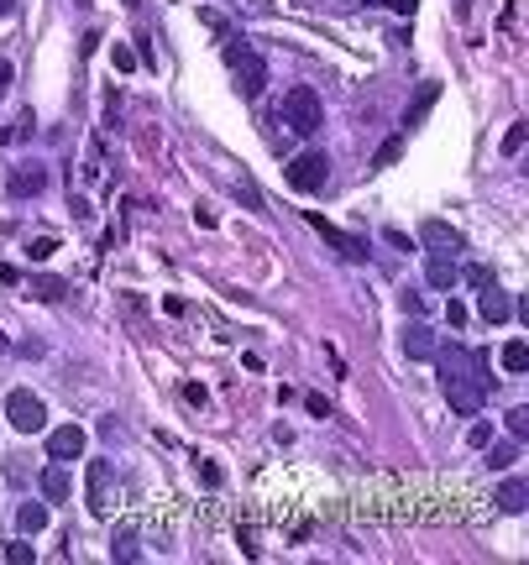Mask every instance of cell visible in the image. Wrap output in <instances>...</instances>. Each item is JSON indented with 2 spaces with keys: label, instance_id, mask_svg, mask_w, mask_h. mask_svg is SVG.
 <instances>
[{
  "label": "cell",
  "instance_id": "cell-1",
  "mask_svg": "<svg viewBox=\"0 0 529 565\" xmlns=\"http://www.w3.org/2000/svg\"><path fill=\"white\" fill-rule=\"evenodd\" d=\"M435 372H440V393H445V403H451V413L477 419L482 403H487V387H493V377H487V356L451 341L445 351H435Z\"/></svg>",
  "mask_w": 529,
  "mask_h": 565
},
{
  "label": "cell",
  "instance_id": "cell-2",
  "mask_svg": "<svg viewBox=\"0 0 529 565\" xmlns=\"http://www.w3.org/2000/svg\"><path fill=\"white\" fill-rule=\"evenodd\" d=\"M226 63L236 69V94H241L246 105L262 100V89H268V58L252 52L241 37H226Z\"/></svg>",
  "mask_w": 529,
  "mask_h": 565
},
{
  "label": "cell",
  "instance_id": "cell-3",
  "mask_svg": "<svg viewBox=\"0 0 529 565\" xmlns=\"http://www.w3.org/2000/svg\"><path fill=\"white\" fill-rule=\"evenodd\" d=\"M283 126L288 131H299V137H314V131L325 126V105H320V94H314L309 84H294V89H283Z\"/></svg>",
  "mask_w": 529,
  "mask_h": 565
},
{
  "label": "cell",
  "instance_id": "cell-4",
  "mask_svg": "<svg viewBox=\"0 0 529 565\" xmlns=\"http://www.w3.org/2000/svg\"><path fill=\"white\" fill-rule=\"evenodd\" d=\"M6 419L16 435H37V429H47V403L32 387H16V393H6Z\"/></svg>",
  "mask_w": 529,
  "mask_h": 565
},
{
  "label": "cell",
  "instance_id": "cell-5",
  "mask_svg": "<svg viewBox=\"0 0 529 565\" xmlns=\"http://www.w3.org/2000/svg\"><path fill=\"white\" fill-rule=\"evenodd\" d=\"M283 178L294 194H320V188L330 183V157L325 152H299L294 163L283 168Z\"/></svg>",
  "mask_w": 529,
  "mask_h": 565
},
{
  "label": "cell",
  "instance_id": "cell-6",
  "mask_svg": "<svg viewBox=\"0 0 529 565\" xmlns=\"http://www.w3.org/2000/svg\"><path fill=\"white\" fill-rule=\"evenodd\" d=\"M304 215H309V225H314V231H320L346 262H367V241H362V236H351V231H341V225H330L320 210H304Z\"/></svg>",
  "mask_w": 529,
  "mask_h": 565
},
{
  "label": "cell",
  "instance_id": "cell-7",
  "mask_svg": "<svg viewBox=\"0 0 529 565\" xmlns=\"http://www.w3.org/2000/svg\"><path fill=\"white\" fill-rule=\"evenodd\" d=\"M6 194L11 199H42L47 194V168L42 163H16L6 173Z\"/></svg>",
  "mask_w": 529,
  "mask_h": 565
},
{
  "label": "cell",
  "instance_id": "cell-8",
  "mask_svg": "<svg viewBox=\"0 0 529 565\" xmlns=\"http://www.w3.org/2000/svg\"><path fill=\"white\" fill-rule=\"evenodd\" d=\"M84 445H89V435H84L79 424H58V429H47V461H58V466L79 461V455H84Z\"/></svg>",
  "mask_w": 529,
  "mask_h": 565
},
{
  "label": "cell",
  "instance_id": "cell-9",
  "mask_svg": "<svg viewBox=\"0 0 529 565\" xmlns=\"http://www.w3.org/2000/svg\"><path fill=\"white\" fill-rule=\"evenodd\" d=\"M435 105H440V84H435V79H425V84L414 89V100L404 105V115H399V131H404V137H409V131H419V126L430 120V110H435Z\"/></svg>",
  "mask_w": 529,
  "mask_h": 565
},
{
  "label": "cell",
  "instance_id": "cell-10",
  "mask_svg": "<svg viewBox=\"0 0 529 565\" xmlns=\"http://www.w3.org/2000/svg\"><path fill=\"white\" fill-rule=\"evenodd\" d=\"M425 278H430V288L451 293L456 282H461V262H456V251H425Z\"/></svg>",
  "mask_w": 529,
  "mask_h": 565
},
{
  "label": "cell",
  "instance_id": "cell-11",
  "mask_svg": "<svg viewBox=\"0 0 529 565\" xmlns=\"http://www.w3.org/2000/svg\"><path fill=\"white\" fill-rule=\"evenodd\" d=\"M435 351H440L435 330L425 325V319H409V325H404V356L409 361H435Z\"/></svg>",
  "mask_w": 529,
  "mask_h": 565
},
{
  "label": "cell",
  "instance_id": "cell-12",
  "mask_svg": "<svg viewBox=\"0 0 529 565\" xmlns=\"http://www.w3.org/2000/svg\"><path fill=\"white\" fill-rule=\"evenodd\" d=\"M84 497H89V513H95V518L110 513V461H89V487H84Z\"/></svg>",
  "mask_w": 529,
  "mask_h": 565
},
{
  "label": "cell",
  "instance_id": "cell-13",
  "mask_svg": "<svg viewBox=\"0 0 529 565\" xmlns=\"http://www.w3.org/2000/svg\"><path fill=\"white\" fill-rule=\"evenodd\" d=\"M419 241H425L430 251H461V246H467L461 231H451L445 220H425V225H419Z\"/></svg>",
  "mask_w": 529,
  "mask_h": 565
},
{
  "label": "cell",
  "instance_id": "cell-14",
  "mask_svg": "<svg viewBox=\"0 0 529 565\" xmlns=\"http://www.w3.org/2000/svg\"><path fill=\"white\" fill-rule=\"evenodd\" d=\"M37 487H42V503H69V497H74V481H69V471H63L58 461L37 476Z\"/></svg>",
  "mask_w": 529,
  "mask_h": 565
},
{
  "label": "cell",
  "instance_id": "cell-15",
  "mask_svg": "<svg viewBox=\"0 0 529 565\" xmlns=\"http://www.w3.org/2000/svg\"><path fill=\"white\" fill-rule=\"evenodd\" d=\"M26 288H32V299H42V304H63V299H69V282L52 278V273H32Z\"/></svg>",
  "mask_w": 529,
  "mask_h": 565
},
{
  "label": "cell",
  "instance_id": "cell-16",
  "mask_svg": "<svg viewBox=\"0 0 529 565\" xmlns=\"http://www.w3.org/2000/svg\"><path fill=\"white\" fill-rule=\"evenodd\" d=\"M477 309H482V319H487V325H504V319L513 314V304L504 299V293H498V282H487V288H482Z\"/></svg>",
  "mask_w": 529,
  "mask_h": 565
},
{
  "label": "cell",
  "instance_id": "cell-17",
  "mask_svg": "<svg viewBox=\"0 0 529 565\" xmlns=\"http://www.w3.org/2000/svg\"><path fill=\"white\" fill-rule=\"evenodd\" d=\"M32 137H37V115H32V110H21L6 131H0V147H21V142H32Z\"/></svg>",
  "mask_w": 529,
  "mask_h": 565
},
{
  "label": "cell",
  "instance_id": "cell-18",
  "mask_svg": "<svg viewBox=\"0 0 529 565\" xmlns=\"http://www.w3.org/2000/svg\"><path fill=\"white\" fill-rule=\"evenodd\" d=\"M498 361H504L508 377H524V372H529V346H524V341H508L504 351H498Z\"/></svg>",
  "mask_w": 529,
  "mask_h": 565
},
{
  "label": "cell",
  "instance_id": "cell-19",
  "mask_svg": "<svg viewBox=\"0 0 529 565\" xmlns=\"http://www.w3.org/2000/svg\"><path fill=\"white\" fill-rule=\"evenodd\" d=\"M16 523H21V534H42L47 529V503H21Z\"/></svg>",
  "mask_w": 529,
  "mask_h": 565
},
{
  "label": "cell",
  "instance_id": "cell-20",
  "mask_svg": "<svg viewBox=\"0 0 529 565\" xmlns=\"http://www.w3.org/2000/svg\"><path fill=\"white\" fill-rule=\"evenodd\" d=\"M487 466H493V471H508L513 461H519V440H504V445H493V440H487Z\"/></svg>",
  "mask_w": 529,
  "mask_h": 565
},
{
  "label": "cell",
  "instance_id": "cell-21",
  "mask_svg": "<svg viewBox=\"0 0 529 565\" xmlns=\"http://www.w3.org/2000/svg\"><path fill=\"white\" fill-rule=\"evenodd\" d=\"M498 508H504V513H524V476H508L504 487H498Z\"/></svg>",
  "mask_w": 529,
  "mask_h": 565
},
{
  "label": "cell",
  "instance_id": "cell-22",
  "mask_svg": "<svg viewBox=\"0 0 529 565\" xmlns=\"http://www.w3.org/2000/svg\"><path fill=\"white\" fill-rule=\"evenodd\" d=\"M110 560H142V549H137V529H131V523H121V529H115Z\"/></svg>",
  "mask_w": 529,
  "mask_h": 565
},
{
  "label": "cell",
  "instance_id": "cell-23",
  "mask_svg": "<svg viewBox=\"0 0 529 565\" xmlns=\"http://www.w3.org/2000/svg\"><path fill=\"white\" fill-rule=\"evenodd\" d=\"M404 131H399V137H388V142H382L377 147V152H372V173H382V168H393V163H399V157H404Z\"/></svg>",
  "mask_w": 529,
  "mask_h": 565
},
{
  "label": "cell",
  "instance_id": "cell-24",
  "mask_svg": "<svg viewBox=\"0 0 529 565\" xmlns=\"http://www.w3.org/2000/svg\"><path fill=\"white\" fill-rule=\"evenodd\" d=\"M524 142H529V126H524V120H513V126L504 131V157H519Z\"/></svg>",
  "mask_w": 529,
  "mask_h": 565
},
{
  "label": "cell",
  "instance_id": "cell-25",
  "mask_svg": "<svg viewBox=\"0 0 529 565\" xmlns=\"http://www.w3.org/2000/svg\"><path fill=\"white\" fill-rule=\"evenodd\" d=\"M52 251H58V236H37V241H26V257H32V262H47Z\"/></svg>",
  "mask_w": 529,
  "mask_h": 565
},
{
  "label": "cell",
  "instance_id": "cell-26",
  "mask_svg": "<svg viewBox=\"0 0 529 565\" xmlns=\"http://www.w3.org/2000/svg\"><path fill=\"white\" fill-rule=\"evenodd\" d=\"M6 560H11V565H32V560H37V549L26 544V540H11V544H6Z\"/></svg>",
  "mask_w": 529,
  "mask_h": 565
},
{
  "label": "cell",
  "instance_id": "cell-27",
  "mask_svg": "<svg viewBox=\"0 0 529 565\" xmlns=\"http://www.w3.org/2000/svg\"><path fill=\"white\" fill-rule=\"evenodd\" d=\"M110 63H115L121 74H131V69H137V52H131L126 42H110Z\"/></svg>",
  "mask_w": 529,
  "mask_h": 565
},
{
  "label": "cell",
  "instance_id": "cell-28",
  "mask_svg": "<svg viewBox=\"0 0 529 565\" xmlns=\"http://www.w3.org/2000/svg\"><path fill=\"white\" fill-rule=\"evenodd\" d=\"M487 440H493V424H487V419H477V424L467 429V445H472V450H482Z\"/></svg>",
  "mask_w": 529,
  "mask_h": 565
},
{
  "label": "cell",
  "instance_id": "cell-29",
  "mask_svg": "<svg viewBox=\"0 0 529 565\" xmlns=\"http://www.w3.org/2000/svg\"><path fill=\"white\" fill-rule=\"evenodd\" d=\"M200 21L210 26V32H220V37H236V32H231V21H226V16H220V11H210V6L200 11Z\"/></svg>",
  "mask_w": 529,
  "mask_h": 565
},
{
  "label": "cell",
  "instance_id": "cell-30",
  "mask_svg": "<svg viewBox=\"0 0 529 565\" xmlns=\"http://www.w3.org/2000/svg\"><path fill=\"white\" fill-rule=\"evenodd\" d=\"M399 309L409 319H425V299H419V293H399Z\"/></svg>",
  "mask_w": 529,
  "mask_h": 565
},
{
  "label": "cell",
  "instance_id": "cell-31",
  "mask_svg": "<svg viewBox=\"0 0 529 565\" xmlns=\"http://www.w3.org/2000/svg\"><path fill=\"white\" fill-rule=\"evenodd\" d=\"M200 481H205V487H220V481H226V471H220L215 461H205V455H200Z\"/></svg>",
  "mask_w": 529,
  "mask_h": 565
},
{
  "label": "cell",
  "instance_id": "cell-32",
  "mask_svg": "<svg viewBox=\"0 0 529 565\" xmlns=\"http://www.w3.org/2000/svg\"><path fill=\"white\" fill-rule=\"evenodd\" d=\"M382 241H388V246H399V251H414V241H409V231H399V225H388V231H382Z\"/></svg>",
  "mask_w": 529,
  "mask_h": 565
},
{
  "label": "cell",
  "instance_id": "cell-33",
  "mask_svg": "<svg viewBox=\"0 0 529 565\" xmlns=\"http://www.w3.org/2000/svg\"><path fill=\"white\" fill-rule=\"evenodd\" d=\"M367 6H382V11H399V16H414L419 0H367Z\"/></svg>",
  "mask_w": 529,
  "mask_h": 565
},
{
  "label": "cell",
  "instance_id": "cell-34",
  "mask_svg": "<svg viewBox=\"0 0 529 565\" xmlns=\"http://www.w3.org/2000/svg\"><path fill=\"white\" fill-rule=\"evenodd\" d=\"M524 429H529V409H513V413H508V435L524 440Z\"/></svg>",
  "mask_w": 529,
  "mask_h": 565
},
{
  "label": "cell",
  "instance_id": "cell-35",
  "mask_svg": "<svg viewBox=\"0 0 529 565\" xmlns=\"http://www.w3.org/2000/svg\"><path fill=\"white\" fill-rule=\"evenodd\" d=\"M304 409H309L314 419H330V403H325L320 393H304Z\"/></svg>",
  "mask_w": 529,
  "mask_h": 565
},
{
  "label": "cell",
  "instance_id": "cell-36",
  "mask_svg": "<svg viewBox=\"0 0 529 565\" xmlns=\"http://www.w3.org/2000/svg\"><path fill=\"white\" fill-rule=\"evenodd\" d=\"M183 403H194V409H205V403H210V393H205L200 382H183Z\"/></svg>",
  "mask_w": 529,
  "mask_h": 565
},
{
  "label": "cell",
  "instance_id": "cell-37",
  "mask_svg": "<svg viewBox=\"0 0 529 565\" xmlns=\"http://www.w3.org/2000/svg\"><path fill=\"white\" fill-rule=\"evenodd\" d=\"M472 282V288H487V282H493V273H487V267H467V273H461Z\"/></svg>",
  "mask_w": 529,
  "mask_h": 565
},
{
  "label": "cell",
  "instance_id": "cell-38",
  "mask_svg": "<svg viewBox=\"0 0 529 565\" xmlns=\"http://www.w3.org/2000/svg\"><path fill=\"white\" fill-rule=\"evenodd\" d=\"M445 319H451V325L461 330V325H467V304H456V299H451V304H445Z\"/></svg>",
  "mask_w": 529,
  "mask_h": 565
},
{
  "label": "cell",
  "instance_id": "cell-39",
  "mask_svg": "<svg viewBox=\"0 0 529 565\" xmlns=\"http://www.w3.org/2000/svg\"><path fill=\"white\" fill-rule=\"evenodd\" d=\"M236 194H241V199H246V205H252V210H262V194H257V188H252V183H246V178H241V183H236Z\"/></svg>",
  "mask_w": 529,
  "mask_h": 565
},
{
  "label": "cell",
  "instance_id": "cell-40",
  "mask_svg": "<svg viewBox=\"0 0 529 565\" xmlns=\"http://www.w3.org/2000/svg\"><path fill=\"white\" fill-rule=\"evenodd\" d=\"M74 220H95V210H89L84 194H74Z\"/></svg>",
  "mask_w": 529,
  "mask_h": 565
},
{
  "label": "cell",
  "instance_id": "cell-41",
  "mask_svg": "<svg viewBox=\"0 0 529 565\" xmlns=\"http://www.w3.org/2000/svg\"><path fill=\"white\" fill-rule=\"evenodd\" d=\"M0 282H6V288H16V282H21V273H16L11 262H0Z\"/></svg>",
  "mask_w": 529,
  "mask_h": 565
},
{
  "label": "cell",
  "instance_id": "cell-42",
  "mask_svg": "<svg viewBox=\"0 0 529 565\" xmlns=\"http://www.w3.org/2000/svg\"><path fill=\"white\" fill-rule=\"evenodd\" d=\"M11 79H16V69H11V58H0V94L11 89Z\"/></svg>",
  "mask_w": 529,
  "mask_h": 565
},
{
  "label": "cell",
  "instance_id": "cell-43",
  "mask_svg": "<svg viewBox=\"0 0 529 565\" xmlns=\"http://www.w3.org/2000/svg\"><path fill=\"white\" fill-rule=\"evenodd\" d=\"M451 16L456 21H472V0H451Z\"/></svg>",
  "mask_w": 529,
  "mask_h": 565
},
{
  "label": "cell",
  "instance_id": "cell-44",
  "mask_svg": "<svg viewBox=\"0 0 529 565\" xmlns=\"http://www.w3.org/2000/svg\"><path fill=\"white\" fill-rule=\"evenodd\" d=\"M11 11H16V0H0V16H11Z\"/></svg>",
  "mask_w": 529,
  "mask_h": 565
},
{
  "label": "cell",
  "instance_id": "cell-45",
  "mask_svg": "<svg viewBox=\"0 0 529 565\" xmlns=\"http://www.w3.org/2000/svg\"><path fill=\"white\" fill-rule=\"evenodd\" d=\"M121 6H126V11H137V6H142V0H121Z\"/></svg>",
  "mask_w": 529,
  "mask_h": 565
}]
</instances>
